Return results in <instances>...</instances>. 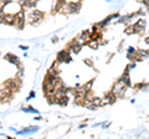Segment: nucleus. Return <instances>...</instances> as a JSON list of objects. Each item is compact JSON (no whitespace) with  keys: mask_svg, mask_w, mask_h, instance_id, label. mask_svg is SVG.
<instances>
[{"mask_svg":"<svg viewBox=\"0 0 149 139\" xmlns=\"http://www.w3.org/2000/svg\"><path fill=\"white\" fill-rule=\"evenodd\" d=\"M1 22H4V24H7V25H14V22H15V15H4L3 19H1Z\"/></svg>","mask_w":149,"mask_h":139,"instance_id":"6","label":"nucleus"},{"mask_svg":"<svg viewBox=\"0 0 149 139\" xmlns=\"http://www.w3.org/2000/svg\"><path fill=\"white\" fill-rule=\"evenodd\" d=\"M28 19H29V22L31 25H37L44 19V14L41 13L40 10H34V11H31V14L29 15Z\"/></svg>","mask_w":149,"mask_h":139,"instance_id":"1","label":"nucleus"},{"mask_svg":"<svg viewBox=\"0 0 149 139\" xmlns=\"http://www.w3.org/2000/svg\"><path fill=\"white\" fill-rule=\"evenodd\" d=\"M34 119H36V121H41V119H42V118H41L40 115H37V117H35V118H34Z\"/></svg>","mask_w":149,"mask_h":139,"instance_id":"17","label":"nucleus"},{"mask_svg":"<svg viewBox=\"0 0 149 139\" xmlns=\"http://www.w3.org/2000/svg\"><path fill=\"white\" fill-rule=\"evenodd\" d=\"M37 129H39V127L36 126H31V127H28V128L20 130V132H16L19 136H22V134H30V133H34V132H37Z\"/></svg>","mask_w":149,"mask_h":139,"instance_id":"5","label":"nucleus"},{"mask_svg":"<svg viewBox=\"0 0 149 139\" xmlns=\"http://www.w3.org/2000/svg\"><path fill=\"white\" fill-rule=\"evenodd\" d=\"M133 54H136V48L134 47H128V55H133Z\"/></svg>","mask_w":149,"mask_h":139,"instance_id":"12","label":"nucleus"},{"mask_svg":"<svg viewBox=\"0 0 149 139\" xmlns=\"http://www.w3.org/2000/svg\"><path fill=\"white\" fill-rule=\"evenodd\" d=\"M0 3H3L4 5H6V4H10L11 0H0Z\"/></svg>","mask_w":149,"mask_h":139,"instance_id":"15","label":"nucleus"},{"mask_svg":"<svg viewBox=\"0 0 149 139\" xmlns=\"http://www.w3.org/2000/svg\"><path fill=\"white\" fill-rule=\"evenodd\" d=\"M133 32H136V31H134V28H128L126 30V34H128V35H129V34H133Z\"/></svg>","mask_w":149,"mask_h":139,"instance_id":"14","label":"nucleus"},{"mask_svg":"<svg viewBox=\"0 0 149 139\" xmlns=\"http://www.w3.org/2000/svg\"><path fill=\"white\" fill-rule=\"evenodd\" d=\"M87 44H88V46L92 47V48H97V47H98V41L95 40V39H89L87 41Z\"/></svg>","mask_w":149,"mask_h":139,"instance_id":"11","label":"nucleus"},{"mask_svg":"<svg viewBox=\"0 0 149 139\" xmlns=\"http://www.w3.org/2000/svg\"><path fill=\"white\" fill-rule=\"evenodd\" d=\"M21 111L26 112V113H35V114L39 113V111L35 109V108H32V107H24V108H21Z\"/></svg>","mask_w":149,"mask_h":139,"instance_id":"10","label":"nucleus"},{"mask_svg":"<svg viewBox=\"0 0 149 139\" xmlns=\"http://www.w3.org/2000/svg\"><path fill=\"white\" fill-rule=\"evenodd\" d=\"M0 22H1V19H0Z\"/></svg>","mask_w":149,"mask_h":139,"instance_id":"21","label":"nucleus"},{"mask_svg":"<svg viewBox=\"0 0 149 139\" xmlns=\"http://www.w3.org/2000/svg\"><path fill=\"white\" fill-rule=\"evenodd\" d=\"M57 41H58L57 37H54V39H52V42H57Z\"/></svg>","mask_w":149,"mask_h":139,"instance_id":"18","label":"nucleus"},{"mask_svg":"<svg viewBox=\"0 0 149 139\" xmlns=\"http://www.w3.org/2000/svg\"><path fill=\"white\" fill-rule=\"evenodd\" d=\"M57 61L58 62H70L71 61V56L68 55V51L67 50L60 51L58 55H57Z\"/></svg>","mask_w":149,"mask_h":139,"instance_id":"3","label":"nucleus"},{"mask_svg":"<svg viewBox=\"0 0 149 139\" xmlns=\"http://www.w3.org/2000/svg\"><path fill=\"white\" fill-rule=\"evenodd\" d=\"M19 48H21V50H24V51H26V50H28V46H22V45H21V46H19Z\"/></svg>","mask_w":149,"mask_h":139,"instance_id":"16","label":"nucleus"},{"mask_svg":"<svg viewBox=\"0 0 149 139\" xmlns=\"http://www.w3.org/2000/svg\"><path fill=\"white\" fill-rule=\"evenodd\" d=\"M34 97H35V91H31V92H30V95H29V97L26 98V101H30L31 98H34Z\"/></svg>","mask_w":149,"mask_h":139,"instance_id":"13","label":"nucleus"},{"mask_svg":"<svg viewBox=\"0 0 149 139\" xmlns=\"http://www.w3.org/2000/svg\"><path fill=\"white\" fill-rule=\"evenodd\" d=\"M126 87H127V86L123 83V82L118 81L117 83L113 86V92L115 93V96H117V97H122L126 93Z\"/></svg>","mask_w":149,"mask_h":139,"instance_id":"2","label":"nucleus"},{"mask_svg":"<svg viewBox=\"0 0 149 139\" xmlns=\"http://www.w3.org/2000/svg\"><path fill=\"white\" fill-rule=\"evenodd\" d=\"M106 1H111V0H106Z\"/></svg>","mask_w":149,"mask_h":139,"instance_id":"20","label":"nucleus"},{"mask_svg":"<svg viewBox=\"0 0 149 139\" xmlns=\"http://www.w3.org/2000/svg\"><path fill=\"white\" fill-rule=\"evenodd\" d=\"M37 3V0H20V5L22 7H30L34 6Z\"/></svg>","mask_w":149,"mask_h":139,"instance_id":"8","label":"nucleus"},{"mask_svg":"<svg viewBox=\"0 0 149 139\" xmlns=\"http://www.w3.org/2000/svg\"><path fill=\"white\" fill-rule=\"evenodd\" d=\"M5 60H6V61H9V62H11V63H14V65H16L19 68L21 67L20 60L17 58V56H15V55H13V54H6V55H5Z\"/></svg>","mask_w":149,"mask_h":139,"instance_id":"4","label":"nucleus"},{"mask_svg":"<svg viewBox=\"0 0 149 139\" xmlns=\"http://www.w3.org/2000/svg\"><path fill=\"white\" fill-rule=\"evenodd\" d=\"M115 98H117V96H115V93L112 91V92H109L108 95L106 96V99L108 101V103H112V102H114L115 101Z\"/></svg>","mask_w":149,"mask_h":139,"instance_id":"9","label":"nucleus"},{"mask_svg":"<svg viewBox=\"0 0 149 139\" xmlns=\"http://www.w3.org/2000/svg\"><path fill=\"white\" fill-rule=\"evenodd\" d=\"M145 42H147V44H149V37H148L147 40H145Z\"/></svg>","mask_w":149,"mask_h":139,"instance_id":"19","label":"nucleus"},{"mask_svg":"<svg viewBox=\"0 0 149 139\" xmlns=\"http://www.w3.org/2000/svg\"><path fill=\"white\" fill-rule=\"evenodd\" d=\"M80 50H81V45L77 44L76 41H73L72 44H70L68 50H67V51H71V52H74V54H77V52H80Z\"/></svg>","mask_w":149,"mask_h":139,"instance_id":"7","label":"nucleus"}]
</instances>
